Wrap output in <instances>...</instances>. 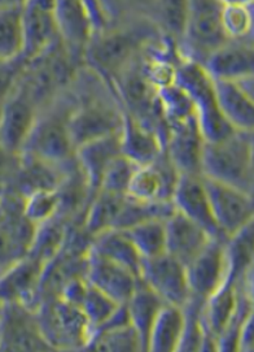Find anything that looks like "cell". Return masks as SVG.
Returning a JSON list of instances; mask_svg holds the SVG:
<instances>
[{
  "mask_svg": "<svg viewBox=\"0 0 254 352\" xmlns=\"http://www.w3.org/2000/svg\"><path fill=\"white\" fill-rule=\"evenodd\" d=\"M162 116L169 126L179 124L188 118H195L194 104L185 90L174 81L159 89Z\"/></svg>",
  "mask_w": 254,
  "mask_h": 352,
  "instance_id": "obj_35",
  "label": "cell"
},
{
  "mask_svg": "<svg viewBox=\"0 0 254 352\" xmlns=\"http://www.w3.org/2000/svg\"><path fill=\"white\" fill-rule=\"evenodd\" d=\"M214 223L220 235L229 238L253 223V195L231 185L203 176Z\"/></svg>",
  "mask_w": 254,
  "mask_h": 352,
  "instance_id": "obj_8",
  "label": "cell"
},
{
  "mask_svg": "<svg viewBox=\"0 0 254 352\" xmlns=\"http://www.w3.org/2000/svg\"><path fill=\"white\" fill-rule=\"evenodd\" d=\"M23 58L32 60L52 47L58 39L56 1L21 0Z\"/></svg>",
  "mask_w": 254,
  "mask_h": 352,
  "instance_id": "obj_13",
  "label": "cell"
},
{
  "mask_svg": "<svg viewBox=\"0 0 254 352\" xmlns=\"http://www.w3.org/2000/svg\"><path fill=\"white\" fill-rule=\"evenodd\" d=\"M125 197L99 190L90 200L89 210L86 211L83 223L84 233L93 236L103 230L115 228Z\"/></svg>",
  "mask_w": 254,
  "mask_h": 352,
  "instance_id": "obj_30",
  "label": "cell"
},
{
  "mask_svg": "<svg viewBox=\"0 0 254 352\" xmlns=\"http://www.w3.org/2000/svg\"><path fill=\"white\" fill-rule=\"evenodd\" d=\"M161 38L148 17H122L93 33L84 48L83 63L113 83L152 43Z\"/></svg>",
  "mask_w": 254,
  "mask_h": 352,
  "instance_id": "obj_1",
  "label": "cell"
},
{
  "mask_svg": "<svg viewBox=\"0 0 254 352\" xmlns=\"http://www.w3.org/2000/svg\"><path fill=\"white\" fill-rule=\"evenodd\" d=\"M222 7L220 0H188L185 36L179 46L182 59L203 64L229 41L222 28Z\"/></svg>",
  "mask_w": 254,
  "mask_h": 352,
  "instance_id": "obj_6",
  "label": "cell"
},
{
  "mask_svg": "<svg viewBox=\"0 0 254 352\" xmlns=\"http://www.w3.org/2000/svg\"><path fill=\"white\" fill-rule=\"evenodd\" d=\"M185 328L183 307L163 305L150 327L147 351L178 352Z\"/></svg>",
  "mask_w": 254,
  "mask_h": 352,
  "instance_id": "obj_26",
  "label": "cell"
},
{
  "mask_svg": "<svg viewBox=\"0 0 254 352\" xmlns=\"http://www.w3.org/2000/svg\"><path fill=\"white\" fill-rule=\"evenodd\" d=\"M71 109L73 99L68 90L42 108L20 155L34 156L52 164H73L76 144L70 133Z\"/></svg>",
  "mask_w": 254,
  "mask_h": 352,
  "instance_id": "obj_2",
  "label": "cell"
},
{
  "mask_svg": "<svg viewBox=\"0 0 254 352\" xmlns=\"http://www.w3.org/2000/svg\"><path fill=\"white\" fill-rule=\"evenodd\" d=\"M138 166L139 165L132 163L130 159H127L126 156L119 155L105 170L99 190L126 195L131 178Z\"/></svg>",
  "mask_w": 254,
  "mask_h": 352,
  "instance_id": "obj_38",
  "label": "cell"
},
{
  "mask_svg": "<svg viewBox=\"0 0 254 352\" xmlns=\"http://www.w3.org/2000/svg\"><path fill=\"white\" fill-rule=\"evenodd\" d=\"M3 214H4V206H3V198H1L0 200V220H1Z\"/></svg>",
  "mask_w": 254,
  "mask_h": 352,
  "instance_id": "obj_45",
  "label": "cell"
},
{
  "mask_svg": "<svg viewBox=\"0 0 254 352\" xmlns=\"http://www.w3.org/2000/svg\"><path fill=\"white\" fill-rule=\"evenodd\" d=\"M38 113L39 107L21 73L0 106V142L10 153L20 155Z\"/></svg>",
  "mask_w": 254,
  "mask_h": 352,
  "instance_id": "obj_9",
  "label": "cell"
},
{
  "mask_svg": "<svg viewBox=\"0 0 254 352\" xmlns=\"http://www.w3.org/2000/svg\"><path fill=\"white\" fill-rule=\"evenodd\" d=\"M204 144L196 118H191L169 126L163 153L179 175H201Z\"/></svg>",
  "mask_w": 254,
  "mask_h": 352,
  "instance_id": "obj_18",
  "label": "cell"
},
{
  "mask_svg": "<svg viewBox=\"0 0 254 352\" xmlns=\"http://www.w3.org/2000/svg\"><path fill=\"white\" fill-rule=\"evenodd\" d=\"M3 206L4 214L0 220V274L27 254L35 228L23 216V198L20 195L7 188Z\"/></svg>",
  "mask_w": 254,
  "mask_h": 352,
  "instance_id": "obj_12",
  "label": "cell"
},
{
  "mask_svg": "<svg viewBox=\"0 0 254 352\" xmlns=\"http://www.w3.org/2000/svg\"><path fill=\"white\" fill-rule=\"evenodd\" d=\"M172 204L175 211L204 228L209 234L223 236L214 223L201 175H179L174 186Z\"/></svg>",
  "mask_w": 254,
  "mask_h": 352,
  "instance_id": "obj_21",
  "label": "cell"
},
{
  "mask_svg": "<svg viewBox=\"0 0 254 352\" xmlns=\"http://www.w3.org/2000/svg\"><path fill=\"white\" fill-rule=\"evenodd\" d=\"M179 173L165 153L147 165H139L127 188V197L144 203L172 201L174 186Z\"/></svg>",
  "mask_w": 254,
  "mask_h": 352,
  "instance_id": "obj_19",
  "label": "cell"
},
{
  "mask_svg": "<svg viewBox=\"0 0 254 352\" xmlns=\"http://www.w3.org/2000/svg\"><path fill=\"white\" fill-rule=\"evenodd\" d=\"M103 6H104L105 13L108 17V24L112 21V1L111 0H102Z\"/></svg>",
  "mask_w": 254,
  "mask_h": 352,
  "instance_id": "obj_42",
  "label": "cell"
},
{
  "mask_svg": "<svg viewBox=\"0 0 254 352\" xmlns=\"http://www.w3.org/2000/svg\"><path fill=\"white\" fill-rule=\"evenodd\" d=\"M188 0H153L150 19L160 34L178 50L185 36Z\"/></svg>",
  "mask_w": 254,
  "mask_h": 352,
  "instance_id": "obj_29",
  "label": "cell"
},
{
  "mask_svg": "<svg viewBox=\"0 0 254 352\" xmlns=\"http://www.w3.org/2000/svg\"><path fill=\"white\" fill-rule=\"evenodd\" d=\"M122 155L137 165H147L156 162L165 148L161 135L124 112V121L119 129Z\"/></svg>",
  "mask_w": 254,
  "mask_h": 352,
  "instance_id": "obj_24",
  "label": "cell"
},
{
  "mask_svg": "<svg viewBox=\"0 0 254 352\" xmlns=\"http://www.w3.org/2000/svg\"><path fill=\"white\" fill-rule=\"evenodd\" d=\"M5 190H7V188H4V186H0V200H1L3 197H4V194H5Z\"/></svg>",
  "mask_w": 254,
  "mask_h": 352,
  "instance_id": "obj_46",
  "label": "cell"
},
{
  "mask_svg": "<svg viewBox=\"0 0 254 352\" xmlns=\"http://www.w3.org/2000/svg\"><path fill=\"white\" fill-rule=\"evenodd\" d=\"M119 155H122L119 131L86 142L76 148L77 164L93 197L100 188L105 170Z\"/></svg>",
  "mask_w": 254,
  "mask_h": 352,
  "instance_id": "obj_23",
  "label": "cell"
},
{
  "mask_svg": "<svg viewBox=\"0 0 254 352\" xmlns=\"http://www.w3.org/2000/svg\"><path fill=\"white\" fill-rule=\"evenodd\" d=\"M90 250L103 258L125 267L139 277L143 258L139 255L138 250L132 245L125 230L112 228L93 235L90 242Z\"/></svg>",
  "mask_w": 254,
  "mask_h": 352,
  "instance_id": "obj_27",
  "label": "cell"
},
{
  "mask_svg": "<svg viewBox=\"0 0 254 352\" xmlns=\"http://www.w3.org/2000/svg\"><path fill=\"white\" fill-rule=\"evenodd\" d=\"M122 230H125L141 258H156L166 252L165 219H148Z\"/></svg>",
  "mask_w": 254,
  "mask_h": 352,
  "instance_id": "obj_32",
  "label": "cell"
},
{
  "mask_svg": "<svg viewBox=\"0 0 254 352\" xmlns=\"http://www.w3.org/2000/svg\"><path fill=\"white\" fill-rule=\"evenodd\" d=\"M1 307H3V303L0 302V314H1Z\"/></svg>",
  "mask_w": 254,
  "mask_h": 352,
  "instance_id": "obj_47",
  "label": "cell"
},
{
  "mask_svg": "<svg viewBox=\"0 0 254 352\" xmlns=\"http://www.w3.org/2000/svg\"><path fill=\"white\" fill-rule=\"evenodd\" d=\"M111 1H112V21L122 17H148L150 19L153 0H111Z\"/></svg>",
  "mask_w": 254,
  "mask_h": 352,
  "instance_id": "obj_39",
  "label": "cell"
},
{
  "mask_svg": "<svg viewBox=\"0 0 254 352\" xmlns=\"http://www.w3.org/2000/svg\"><path fill=\"white\" fill-rule=\"evenodd\" d=\"M21 0H0V8L1 7H5V6H10V4H13V3H20Z\"/></svg>",
  "mask_w": 254,
  "mask_h": 352,
  "instance_id": "obj_44",
  "label": "cell"
},
{
  "mask_svg": "<svg viewBox=\"0 0 254 352\" xmlns=\"http://www.w3.org/2000/svg\"><path fill=\"white\" fill-rule=\"evenodd\" d=\"M222 4H254V0H220Z\"/></svg>",
  "mask_w": 254,
  "mask_h": 352,
  "instance_id": "obj_43",
  "label": "cell"
},
{
  "mask_svg": "<svg viewBox=\"0 0 254 352\" xmlns=\"http://www.w3.org/2000/svg\"><path fill=\"white\" fill-rule=\"evenodd\" d=\"M83 350L104 352L141 351L138 334L128 321L125 305H121L113 316L91 333Z\"/></svg>",
  "mask_w": 254,
  "mask_h": 352,
  "instance_id": "obj_25",
  "label": "cell"
},
{
  "mask_svg": "<svg viewBox=\"0 0 254 352\" xmlns=\"http://www.w3.org/2000/svg\"><path fill=\"white\" fill-rule=\"evenodd\" d=\"M76 307H78L83 316L86 317L90 327V336H91L93 331L100 328L116 314L117 309L121 305H117L116 302H113L111 298H108L105 294L99 292L97 289L93 287V285L86 281L84 289L82 292L81 296L78 298Z\"/></svg>",
  "mask_w": 254,
  "mask_h": 352,
  "instance_id": "obj_34",
  "label": "cell"
},
{
  "mask_svg": "<svg viewBox=\"0 0 254 352\" xmlns=\"http://www.w3.org/2000/svg\"><path fill=\"white\" fill-rule=\"evenodd\" d=\"M46 263L25 255L0 274V302L19 303L34 311L41 299V283Z\"/></svg>",
  "mask_w": 254,
  "mask_h": 352,
  "instance_id": "obj_15",
  "label": "cell"
},
{
  "mask_svg": "<svg viewBox=\"0 0 254 352\" xmlns=\"http://www.w3.org/2000/svg\"><path fill=\"white\" fill-rule=\"evenodd\" d=\"M201 65L213 80L239 81L253 77V38L226 41Z\"/></svg>",
  "mask_w": 254,
  "mask_h": 352,
  "instance_id": "obj_20",
  "label": "cell"
},
{
  "mask_svg": "<svg viewBox=\"0 0 254 352\" xmlns=\"http://www.w3.org/2000/svg\"><path fill=\"white\" fill-rule=\"evenodd\" d=\"M253 131H233L217 142H205L201 176L240 188L253 195Z\"/></svg>",
  "mask_w": 254,
  "mask_h": 352,
  "instance_id": "obj_3",
  "label": "cell"
},
{
  "mask_svg": "<svg viewBox=\"0 0 254 352\" xmlns=\"http://www.w3.org/2000/svg\"><path fill=\"white\" fill-rule=\"evenodd\" d=\"M185 268L191 298L205 302L229 277L226 238L213 236Z\"/></svg>",
  "mask_w": 254,
  "mask_h": 352,
  "instance_id": "obj_14",
  "label": "cell"
},
{
  "mask_svg": "<svg viewBox=\"0 0 254 352\" xmlns=\"http://www.w3.org/2000/svg\"><path fill=\"white\" fill-rule=\"evenodd\" d=\"M41 330L54 350H83L90 327L81 309L58 295L41 299L34 309Z\"/></svg>",
  "mask_w": 254,
  "mask_h": 352,
  "instance_id": "obj_5",
  "label": "cell"
},
{
  "mask_svg": "<svg viewBox=\"0 0 254 352\" xmlns=\"http://www.w3.org/2000/svg\"><path fill=\"white\" fill-rule=\"evenodd\" d=\"M58 38L83 59V52L95 32L108 24L102 0H55Z\"/></svg>",
  "mask_w": 254,
  "mask_h": 352,
  "instance_id": "obj_7",
  "label": "cell"
},
{
  "mask_svg": "<svg viewBox=\"0 0 254 352\" xmlns=\"http://www.w3.org/2000/svg\"><path fill=\"white\" fill-rule=\"evenodd\" d=\"M253 223H251L226 238L229 277L236 282L253 270Z\"/></svg>",
  "mask_w": 254,
  "mask_h": 352,
  "instance_id": "obj_33",
  "label": "cell"
},
{
  "mask_svg": "<svg viewBox=\"0 0 254 352\" xmlns=\"http://www.w3.org/2000/svg\"><path fill=\"white\" fill-rule=\"evenodd\" d=\"M175 82L189 96L198 129L205 142H217L231 135L235 130L220 113L216 99L214 82L201 64L182 59L175 72Z\"/></svg>",
  "mask_w": 254,
  "mask_h": 352,
  "instance_id": "obj_4",
  "label": "cell"
},
{
  "mask_svg": "<svg viewBox=\"0 0 254 352\" xmlns=\"http://www.w3.org/2000/svg\"><path fill=\"white\" fill-rule=\"evenodd\" d=\"M254 4H223L222 28L229 41L253 38Z\"/></svg>",
  "mask_w": 254,
  "mask_h": 352,
  "instance_id": "obj_37",
  "label": "cell"
},
{
  "mask_svg": "<svg viewBox=\"0 0 254 352\" xmlns=\"http://www.w3.org/2000/svg\"><path fill=\"white\" fill-rule=\"evenodd\" d=\"M61 210V195L58 190H38L23 198V212L26 220L38 226L55 217Z\"/></svg>",
  "mask_w": 254,
  "mask_h": 352,
  "instance_id": "obj_36",
  "label": "cell"
},
{
  "mask_svg": "<svg viewBox=\"0 0 254 352\" xmlns=\"http://www.w3.org/2000/svg\"><path fill=\"white\" fill-rule=\"evenodd\" d=\"M163 305L165 303L161 299L139 278L135 290L131 294L125 307L128 321L138 334L141 351H147V340L150 327Z\"/></svg>",
  "mask_w": 254,
  "mask_h": 352,
  "instance_id": "obj_28",
  "label": "cell"
},
{
  "mask_svg": "<svg viewBox=\"0 0 254 352\" xmlns=\"http://www.w3.org/2000/svg\"><path fill=\"white\" fill-rule=\"evenodd\" d=\"M23 58L21 6L13 3L0 8V63Z\"/></svg>",
  "mask_w": 254,
  "mask_h": 352,
  "instance_id": "obj_31",
  "label": "cell"
},
{
  "mask_svg": "<svg viewBox=\"0 0 254 352\" xmlns=\"http://www.w3.org/2000/svg\"><path fill=\"white\" fill-rule=\"evenodd\" d=\"M19 155L10 153L0 142V186L8 188L19 166Z\"/></svg>",
  "mask_w": 254,
  "mask_h": 352,
  "instance_id": "obj_40",
  "label": "cell"
},
{
  "mask_svg": "<svg viewBox=\"0 0 254 352\" xmlns=\"http://www.w3.org/2000/svg\"><path fill=\"white\" fill-rule=\"evenodd\" d=\"M165 229L166 254L181 261L185 267L213 238L204 228L175 210L165 219Z\"/></svg>",
  "mask_w": 254,
  "mask_h": 352,
  "instance_id": "obj_22",
  "label": "cell"
},
{
  "mask_svg": "<svg viewBox=\"0 0 254 352\" xmlns=\"http://www.w3.org/2000/svg\"><path fill=\"white\" fill-rule=\"evenodd\" d=\"M83 277L95 289L105 294L117 305H126L134 293L139 277L125 267L103 258L93 251H87Z\"/></svg>",
  "mask_w": 254,
  "mask_h": 352,
  "instance_id": "obj_16",
  "label": "cell"
},
{
  "mask_svg": "<svg viewBox=\"0 0 254 352\" xmlns=\"http://www.w3.org/2000/svg\"><path fill=\"white\" fill-rule=\"evenodd\" d=\"M222 116L235 131H253L254 76L239 81L213 80Z\"/></svg>",
  "mask_w": 254,
  "mask_h": 352,
  "instance_id": "obj_17",
  "label": "cell"
},
{
  "mask_svg": "<svg viewBox=\"0 0 254 352\" xmlns=\"http://www.w3.org/2000/svg\"><path fill=\"white\" fill-rule=\"evenodd\" d=\"M33 309L5 303L0 314V352L52 351Z\"/></svg>",
  "mask_w": 254,
  "mask_h": 352,
  "instance_id": "obj_10",
  "label": "cell"
},
{
  "mask_svg": "<svg viewBox=\"0 0 254 352\" xmlns=\"http://www.w3.org/2000/svg\"><path fill=\"white\" fill-rule=\"evenodd\" d=\"M238 351L252 352L254 350V315L251 314L244 320L238 333Z\"/></svg>",
  "mask_w": 254,
  "mask_h": 352,
  "instance_id": "obj_41",
  "label": "cell"
},
{
  "mask_svg": "<svg viewBox=\"0 0 254 352\" xmlns=\"http://www.w3.org/2000/svg\"><path fill=\"white\" fill-rule=\"evenodd\" d=\"M139 278L165 305L183 307L191 298L185 265L166 252L156 258H143Z\"/></svg>",
  "mask_w": 254,
  "mask_h": 352,
  "instance_id": "obj_11",
  "label": "cell"
}]
</instances>
